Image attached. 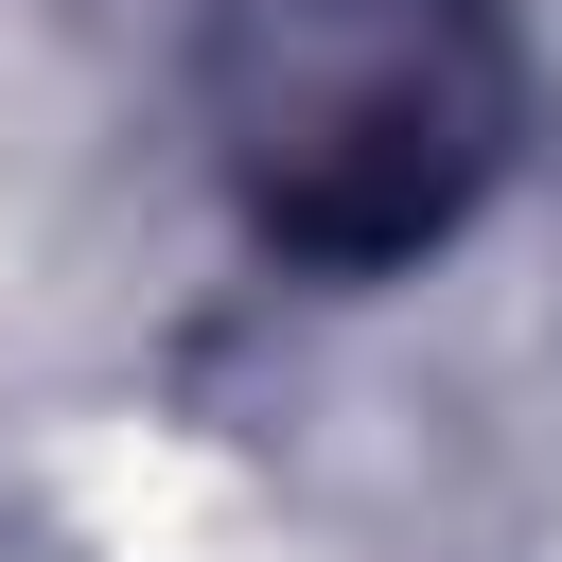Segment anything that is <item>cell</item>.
<instances>
[{
	"mask_svg": "<svg viewBox=\"0 0 562 562\" xmlns=\"http://www.w3.org/2000/svg\"><path fill=\"white\" fill-rule=\"evenodd\" d=\"M193 105H211L228 211L281 263L404 281L509 176V140H527V35H509V0H228Z\"/></svg>",
	"mask_w": 562,
	"mask_h": 562,
	"instance_id": "cell-1",
	"label": "cell"
}]
</instances>
